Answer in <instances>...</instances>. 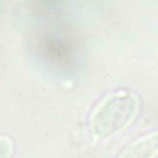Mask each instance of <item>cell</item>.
I'll list each match as a JSON object with an SVG mask.
<instances>
[{
    "label": "cell",
    "instance_id": "2",
    "mask_svg": "<svg viewBox=\"0 0 158 158\" xmlns=\"http://www.w3.org/2000/svg\"><path fill=\"white\" fill-rule=\"evenodd\" d=\"M158 156V131L139 137L126 145L117 158H156Z\"/></svg>",
    "mask_w": 158,
    "mask_h": 158
},
{
    "label": "cell",
    "instance_id": "1",
    "mask_svg": "<svg viewBox=\"0 0 158 158\" xmlns=\"http://www.w3.org/2000/svg\"><path fill=\"white\" fill-rule=\"evenodd\" d=\"M139 99L133 93L119 90L107 94L92 111L89 130L99 138H108L126 128L137 115Z\"/></svg>",
    "mask_w": 158,
    "mask_h": 158
},
{
    "label": "cell",
    "instance_id": "3",
    "mask_svg": "<svg viewBox=\"0 0 158 158\" xmlns=\"http://www.w3.org/2000/svg\"><path fill=\"white\" fill-rule=\"evenodd\" d=\"M15 150L12 139L6 135H0V158H11Z\"/></svg>",
    "mask_w": 158,
    "mask_h": 158
}]
</instances>
